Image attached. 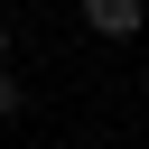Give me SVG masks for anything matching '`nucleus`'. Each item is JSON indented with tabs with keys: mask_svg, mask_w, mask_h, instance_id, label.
Returning <instances> with one entry per match:
<instances>
[{
	"mask_svg": "<svg viewBox=\"0 0 149 149\" xmlns=\"http://www.w3.org/2000/svg\"><path fill=\"white\" fill-rule=\"evenodd\" d=\"M140 19H149V0H84L93 37H140Z\"/></svg>",
	"mask_w": 149,
	"mask_h": 149,
	"instance_id": "f257e3e1",
	"label": "nucleus"
},
{
	"mask_svg": "<svg viewBox=\"0 0 149 149\" xmlns=\"http://www.w3.org/2000/svg\"><path fill=\"white\" fill-rule=\"evenodd\" d=\"M19 102H28V93H19V74H0V112H19Z\"/></svg>",
	"mask_w": 149,
	"mask_h": 149,
	"instance_id": "f03ea898",
	"label": "nucleus"
},
{
	"mask_svg": "<svg viewBox=\"0 0 149 149\" xmlns=\"http://www.w3.org/2000/svg\"><path fill=\"white\" fill-rule=\"evenodd\" d=\"M0 74H9V28H0Z\"/></svg>",
	"mask_w": 149,
	"mask_h": 149,
	"instance_id": "7ed1b4c3",
	"label": "nucleus"
}]
</instances>
